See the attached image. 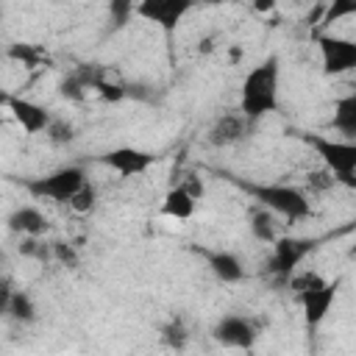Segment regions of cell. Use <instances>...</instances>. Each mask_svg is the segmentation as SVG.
<instances>
[{
  "mask_svg": "<svg viewBox=\"0 0 356 356\" xmlns=\"http://www.w3.org/2000/svg\"><path fill=\"white\" fill-rule=\"evenodd\" d=\"M250 120L242 114V111H228V114H220L214 120V125L209 128L206 139L209 145L214 147H231V145H239L242 139H248L250 134Z\"/></svg>",
  "mask_w": 356,
  "mask_h": 356,
  "instance_id": "cell-12",
  "label": "cell"
},
{
  "mask_svg": "<svg viewBox=\"0 0 356 356\" xmlns=\"http://www.w3.org/2000/svg\"><path fill=\"white\" fill-rule=\"evenodd\" d=\"M211 337H214V342H220L225 348L250 350L253 342H256V337H259V325L248 314H222L211 325Z\"/></svg>",
  "mask_w": 356,
  "mask_h": 356,
  "instance_id": "cell-7",
  "label": "cell"
},
{
  "mask_svg": "<svg viewBox=\"0 0 356 356\" xmlns=\"http://www.w3.org/2000/svg\"><path fill=\"white\" fill-rule=\"evenodd\" d=\"M317 50H320V64L325 75H345L356 70V39L337 36V33H320Z\"/></svg>",
  "mask_w": 356,
  "mask_h": 356,
  "instance_id": "cell-6",
  "label": "cell"
},
{
  "mask_svg": "<svg viewBox=\"0 0 356 356\" xmlns=\"http://www.w3.org/2000/svg\"><path fill=\"white\" fill-rule=\"evenodd\" d=\"M350 256H356V245H353V250H350Z\"/></svg>",
  "mask_w": 356,
  "mask_h": 356,
  "instance_id": "cell-30",
  "label": "cell"
},
{
  "mask_svg": "<svg viewBox=\"0 0 356 356\" xmlns=\"http://www.w3.org/2000/svg\"><path fill=\"white\" fill-rule=\"evenodd\" d=\"M317 239L314 236H278L273 242V253L267 259V275L275 286H289L298 264L317 250Z\"/></svg>",
  "mask_w": 356,
  "mask_h": 356,
  "instance_id": "cell-4",
  "label": "cell"
},
{
  "mask_svg": "<svg viewBox=\"0 0 356 356\" xmlns=\"http://www.w3.org/2000/svg\"><path fill=\"white\" fill-rule=\"evenodd\" d=\"M3 314L11 317L14 323H33L36 320V303L25 289H14V295L8 298V303L3 306Z\"/></svg>",
  "mask_w": 356,
  "mask_h": 356,
  "instance_id": "cell-17",
  "label": "cell"
},
{
  "mask_svg": "<svg viewBox=\"0 0 356 356\" xmlns=\"http://www.w3.org/2000/svg\"><path fill=\"white\" fill-rule=\"evenodd\" d=\"M306 184H309L312 189H331L337 181H334V175H331L328 170H314V172L306 175Z\"/></svg>",
  "mask_w": 356,
  "mask_h": 356,
  "instance_id": "cell-29",
  "label": "cell"
},
{
  "mask_svg": "<svg viewBox=\"0 0 356 356\" xmlns=\"http://www.w3.org/2000/svg\"><path fill=\"white\" fill-rule=\"evenodd\" d=\"M239 111L250 122L278 111V56H267L245 75L239 89Z\"/></svg>",
  "mask_w": 356,
  "mask_h": 356,
  "instance_id": "cell-2",
  "label": "cell"
},
{
  "mask_svg": "<svg viewBox=\"0 0 356 356\" xmlns=\"http://www.w3.org/2000/svg\"><path fill=\"white\" fill-rule=\"evenodd\" d=\"M295 136L300 142H306L323 161V167L339 178V175H350L356 172V142L350 139H331L323 134H306V131H295Z\"/></svg>",
  "mask_w": 356,
  "mask_h": 356,
  "instance_id": "cell-5",
  "label": "cell"
},
{
  "mask_svg": "<svg viewBox=\"0 0 356 356\" xmlns=\"http://www.w3.org/2000/svg\"><path fill=\"white\" fill-rule=\"evenodd\" d=\"M225 181H231L236 189H242L245 195H250L261 209L289 220V222H298V220H306L312 214V200L309 195L300 189V186H292V184H267V181H248V178H239L228 170H217Z\"/></svg>",
  "mask_w": 356,
  "mask_h": 356,
  "instance_id": "cell-1",
  "label": "cell"
},
{
  "mask_svg": "<svg viewBox=\"0 0 356 356\" xmlns=\"http://www.w3.org/2000/svg\"><path fill=\"white\" fill-rule=\"evenodd\" d=\"M195 253L206 261L211 275L222 284H239L245 278V264L239 261L236 253L222 250V248H195Z\"/></svg>",
  "mask_w": 356,
  "mask_h": 356,
  "instance_id": "cell-13",
  "label": "cell"
},
{
  "mask_svg": "<svg viewBox=\"0 0 356 356\" xmlns=\"http://www.w3.org/2000/svg\"><path fill=\"white\" fill-rule=\"evenodd\" d=\"M250 234L259 239V242H267L273 245L278 236H275V220H273V211L267 209H256L250 214Z\"/></svg>",
  "mask_w": 356,
  "mask_h": 356,
  "instance_id": "cell-20",
  "label": "cell"
},
{
  "mask_svg": "<svg viewBox=\"0 0 356 356\" xmlns=\"http://www.w3.org/2000/svg\"><path fill=\"white\" fill-rule=\"evenodd\" d=\"M320 284H325V278H323L320 273L306 270V273H300V275H292L289 289H292L295 295H300V292H309V289H314V286H320Z\"/></svg>",
  "mask_w": 356,
  "mask_h": 356,
  "instance_id": "cell-26",
  "label": "cell"
},
{
  "mask_svg": "<svg viewBox=\"0 0 356 356\" xmlns=\"http://www.w3.org/2000/svg\"><path fill=\"white\" fill-rule=\"evenodd\" d=\"M195 203H197V197L181 184V186H172V189L164 195V200H161V214H164V217H172V220H189V217L195 214Z\"/></svg>",
  "mask_w": 356,
  "mask_h": 356,
  "instance_id": "cell-15",
  "label": "cell"
},
{
  "mask_svg": "<svg viewBox=\"0 0 356 356\" xmlns=\"http://www.w3.org/2000/svg\"><path fill=\"white\" fill-rule=\"evenodd\" d=\"M159 339H161V345L164 348H170V350H175V353H181L186 345H189V328H186V320L184 317H170L164 325H161V334H159Z\"/></svg>",
  "mask_w": 356,
  "mask_h": 356,
  "instance_id": "cell-18",
  "label": "cell"
},
{
  "mask_svg": "<svg viewBox=\"0 0 356 356\" xmlns=\"http://www.w3.org/2000/svg\"><path fill=\"white\" fill-rule=\"evenodd\" d=\"M6 56H8V58H14V61H19L25 70H36L39 64H44V61H47V53H44L39 44H28V42L8 44Z\"/></svg>",
  "mask_w": 356,
  "mask_h": 356,
  "instance_id": "cell-19",
  "label": "cell"
},
{
  "mask_svg": "<svg viewBox=\"0 0 356 356\" xmlns=\"http://www.w3.org/2000/svg\"><path fill=\"white\" fill-rule=\"evenodd\" d=\"M3 103L8 106L11 117L17 120V125H19L28 136H33V134H44V131L50 128V122H53V114H50L42 103H33V100H28V97H19V95H3Z\"/></svg>",
  "mask_w": 356,
  "mask_h": 356,
  "instance_id": "cell-10",
  "label": "cell"
},
{
  "mask_svg": "<svg viewBox=\"0 0 356 356\" xmlns=\"http://www.w3.org/2000/svg\"><path fill=\"white\" fill-rule=\"evenodd\" d=\"M337 289H339V281H325V284H320V286H314L309 292L295 295L300 309H303V323H306L309 331H314L328 317V312H331V306L337 300Z\"/></svg>",
  "mask_w": 356,
  "mask_h": 356,
  "instance_id": "cell-11",
  "label": "cell"
},
{
  "mask_svg": "<svg viewBox=\"0 0 356 356\" xmlns=\"http://www.w3.org/2000/svg\"><path fill=\"white\" fill-rule=\"evenodd\" d=\"M331 128H334L337 134H342L345 139L356 142V92L342 95V97L334 103Z\"/></svg>",
  "mask_w": 356,
  "mask_h": 356,
  "instance_id": "cell-16",
  "label": "cell"
},
{
  "mask_svg": "<svg viewBox=\"0 0 356 356\" xmlns=\"http://www.w3.org/2000/svg\"><path fill=\"white\" fill-rule=\"evenodd\" d=\"M95 92H97L103 100H111V103H117V100H125V97H128L125 83H111V81H103Z\"/></svg>",
  "mask_w": 356,
  "mask_h": 356,
  "instance_id": "cell-27",
  "label": "cell"
},
{
  "mask_svg": "<svg viewBox=\"0 0 356 356\" xmlns=\"http://www.w3.org/2000/svg\"><path fill=\"white\" fill-rule=\"evenodd\" d=\"M95 206H97V189L86 181V184L81 186V192L70 200V209H72V211H78V214H89Z\"/></svg>",
  "mask_w": 356,
  "mask_h": 356,
  "instance_id": "cell-25",
  "label": "cell"
},
{
  "mask_svg": "<svg viewBox=\"0 0 356 356\" xmlns=\"http://www.w3.org/2000/svg\"><path fill=\"white\" fill-rule=\"evenodd\" d=\"M53 259H58L64 267H78V253L67 242H53Z\"/></svg>",
  "mask_w": 356,
  "mask_h": 356,
  "instance_id": "cell-28",
  "label": "cell"
},
{
  "mask_svg": "<svg viewBox=\"0 0 356 356\" xmlns=\"http://www.w3.org/2000/svg\"><path fill=\"white\" fill-rule=\"evenodd\" d=\"M356 14V0H334L323 8V25H331V22H339L345 17H353Z\"/></svg>",
  "mask_w": 356,
  "mask_h": 356,
  "instance_id": "cell-24",
  "label": "cell"
},
{
  "mask_svg": "<svg viewBox=\"0 0 356 356\" xmlns=\"http://www.w3.org/2000/svg\"><path fill=\"white\" fill-rule=\"evenodd\" d=\"M44 136H47V142H50V145H70L78 134H75V125H72V122L53 117V122H50V128L44 131Z\"/></svg>",
  "mask_w": 356,
  "mask_h": 356,
  "instance_id": "cell-21",
  "label": "cell"
},
{
  "mask_svg": "<svg viewBox=\"0 0 356 356\" xmlns=\"http://www.w3.org/2000/svg\"><path fill=\"white\" fill-rule=\"evenodd\" d=\"M97 161L106 164V167H111V170H114L117 175H122V178H134V175L147 172V170L156 164V156H153L150 150L122 145V147H111V150L100 153Z\"/></svg>",
  "mask_w": 356,
  "mask_h": 356,
  "instance_id": "cell-9",
  "label": "cell"
},
{
  "mask_svg": "<svg viewBox=\"0 0 356 356\" xmlns=\"http://www.w3.org/2000/svg\"><path fill=\"white\" fill-rule=\"evenodd\" d=\"M17 184L39 200H56V203H70L81 186L86 184V170L81 164H67L58 167L47 175H33V178H17Z\"/></svg>",
  "mask_w": 356,
  "mask_h": 356,
  "instance_id": "cell-3",
  "label": "cell"
},
{
  "mask_svg": "<svg viewBox=\"0 0 356 356\" xmlns=\"http://www.w3.org/2000/svg\"><path fill=\"white\" fill-rule=\"evenodd\" d=\"M134 14H136V6H134V3H128V0H117V3H111V6H108V28H111V31L125 28L128 19H131Z\"/></svg>",
  "mask_w": 356,
  "mask_h": 356,
  "instance_id": "cell-22",
  "label": "cell"
},
{
  "mask_svg": "<svg viewBox=\"0 0 356 356\" xmlns=\"http://www.w3.org/2000/svg\"><path fill=\"white\" fill-rule=\"evenodd\" d=\"M192 11V3L186 0H145L136 6V14L145 17L147 22H156L167 39H172V33L178 31L181 19Z\"/></svg>",
  "mask_w": 356,
  "mask_h": 356,
  "instance_id": "cell-8",
  "label": "cell"
},
{
  "mask_svg": "<svg viewBox=\"0 0 356 356\" xmlns=\"http://www.w3.org/2000/svg\"><path fill=\"white\" fill-rule=\"evenodd\" d=\"M86 86L75 78V72H70V75H64L61 81H58V95L64 97V100H70V103H83L86 100Z\"/></svg>",
  "mask_w": 356,
  "mask_h": 356,
  "instance_id": "cell-23",
  "label": "cell"
},
{
  "mask_svg": "<svg viewBox=\"0 0 356 356\" xmlns=\"http://www.w3.org/2000/svg\"><path fill=\"white\" fill-rule=\"evenodd\" d=\"M6 222H8V231L11 234H19V236H42L50 228L47 217L36 206H19V209H14Z\"/></svg>",
  "mask_w": 356,
  "mask_h": 356,
  "instance_id": "cell-14",
  "label": "cell"
}]
</instances>
